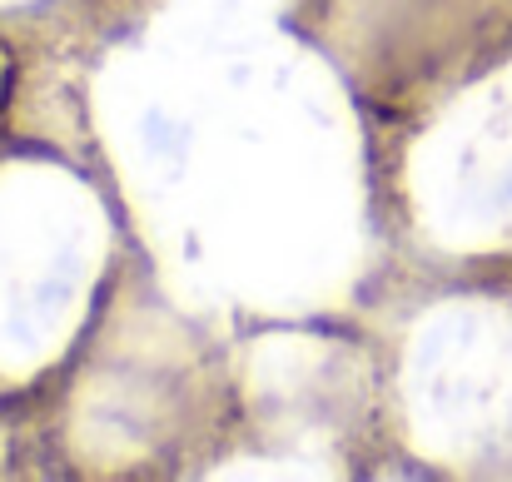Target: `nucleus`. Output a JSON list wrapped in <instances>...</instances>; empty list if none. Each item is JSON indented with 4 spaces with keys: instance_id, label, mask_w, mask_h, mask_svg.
I'll list each match as a JSON object with an SVG mask.
<instances>
[]
</instances>
